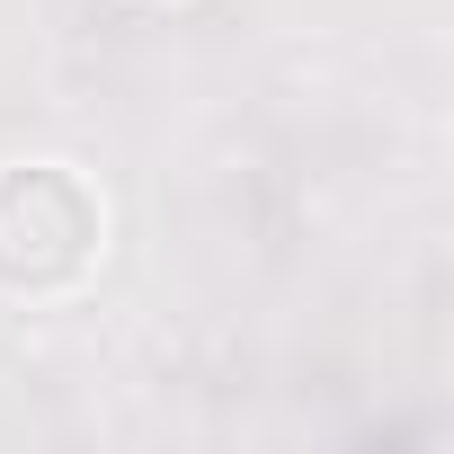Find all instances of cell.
Returning <instances> with one entry per match:
<instances>
[{
	"instance_id": "cell-1",
	"label": "cell",
	"mask_w": 454,
	"mask_h": 454,
	"mask_svg": "<svg viewBox=\"0 0 454 454\" xmlns=\"http://www.w3.org/2000/svg\"><path fill=\"white\" fill-rule=\"evenodd\" d=\"M98 259V196L72 169H0V286L54 294Z\"/></svg>"
}]
</instances>
